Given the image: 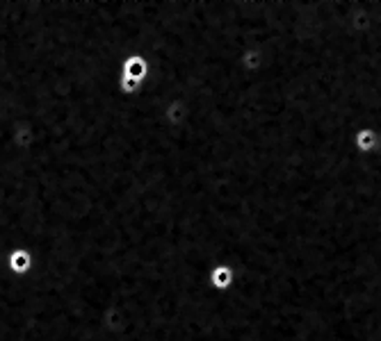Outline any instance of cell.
<instances>
[{
    "mask_svg": "<svg viewBox=\"0 0 381 341\" xmlns=\"http://www.w3.org/2000/svg\"><path fill=\"white\" fill-rule=\"evenodd\" d=\"M32 269H35V253H32V248L16 246L7 253V271L12 276L24 278L28 273H32Z\"/></svg>",
    "mask_w": 381,
    "mask_h": 341,
    "instance_id": "1",
    "label": "cell"
},
{
    "mask_svg": "<svg viewBox=\"0 0 381 341\" xmlns=\"http://www.w3.org/2000/svg\"><path fill=\"white\" fill-rule=\"evenodd\" d=\"M231 280H233V276H231L229 266H219V269L212 271V282H215L217 287H229Z\"/></svg>",
    "mask_w": 381,
    "mask_h": 341,
    "instance_id": "2",
    "label": "cell"
}]
</instances>
